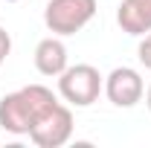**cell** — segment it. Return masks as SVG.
<instances>
[{"label":"cell","instance_id":"6da1fadb","mask_svg":"<svg viewBox=\"0 0 151 148\" xmlns=\"http://www.w3.org/2000/svg\"><path fill=\"white\" fill-rule=\"evenodd\" d=\"M52 105H58V99L44 84H26L15 93H6L0 99V128L9 134H18V137L29 134V128Z\"/></svg>","mask_w":151,"mask_h":148},{"label":"cell","instance_id":"7a4b0ae2","mask_svg":"<svg viewBox=\"0 0 151 148\" xmlns=\"http://www.w3.org/2000/svg\"><path fill=\"white\" fill-rule=\"evenodd\" d=\"M96 15V0H50L44 9V23L52 35H76Z\"/></svg>","mask_w":151,"mask_h":148},{"label":"cell","instance_id":"3957f363","mask_svg":"<svg viewBox=\"0 0 151 148\" xmlns=\"http://www.w3.org/2000/svg\"><path fill=\"white\" fill-rule=\"evenodd\" d=\"M102 87L105 81L93 64H76L58 75V93L64 96V102H70L76 108H90L99 99Z\"/></svg>","mask_w":151,"mask_h":148},{"label":"cell","instance_id":"277c9868","mask_svg":"<svg viewBox=\"0 0 151 148\" xmlns=\"http://www.w3.org/2000/svg\"><path fill=\"white\" fill-rule=\"evenodd\" d=\"M73 137V111L67 105H52L50 111L29 128V139L38 148H61Z\"/></svg>","mask_w":151,"mask_h":148},{"label":"cell","instance_id":"5b68a950","mask_svg":"<svg viewBox=\"0 0 151 148\" xmlns=\"http://www.w3.org/2000/svg\"><path fill=\"white\" fill-rule=\"evenodd\" d=\"M145 93V81L134 67H116L105 78V96L116 108H134Z\"/></svg>","mask_w":151,"mask_h":148},{"label":"cell","instance_id":"8992f818","mask_svg":"<svg viewBox=\"0 0 151 148\" xmlns=\"http://www.w3.org/2000/svg\"><path fill=\"white\" fill-rule=\"evenodd\" d=\"M116 23L128 35L151 32V0H122L116 9Z\"/></svg>","mask_w":151,"mask_h":148},{"label":"cell","instance_id":"52a82bcc","mask_svg":"<svg viewBox=\"0 0 151 148\" xmlns=\"http://www.w3.org/2000/svg\"><path fill=\"white\" fill-rule=\"evenodd\" d=\"M35 67L41 75H61L67 70V47L58 35L44 38L35 47Z\"/></svg>","mask_w":151,"mask_h":148},{"label":"cell","instance_id":"ba28073f","mask_svg":"<svg viewBox=\"0 0 151 148\" xmlns=\"http://www.w3.org/2000/svg\"><path fill=\"white\" fill-rule=\"evenodd\" d=\"M137 55H139V64H142L145 70H151V35H145L142 41H139V47H137Z\"/></svg>","mask_w":151,"mask_h":148},{"label":"cell","instance_id":"9c48e42d","mask_svg":"<svg viewBox=\"0 0 151 148\" xmlns=\"http://www.w3.org/2000/svg\"><path fill=\"white\" fill-rule=\"evenodd\" d=\"M12 52V38H9V32L0 26V64L6 61V55Z\"/></svg>","mask_w":151,"mask_h":148},{"label":"cell","instance_id":"30bf717a","mask_svg":"<svg viewBox=\"0 0 151 148\" xmlns=\"http://www.w3.org/2000/svg\"><path fill=\"white\" fill-rule=\"evenodd\" d=\"M145 105H148V111H151V87H148V93H145Z\"/></svg>","mask_w":151,"mask_h":148},{"label":"cell","instance_id":"8fae6325","mask_svg":"<svg viewBox=\"0 0 151 148\" xmlns=\"http://www.w3.org/2000/svg\"><path fill=\"white\" fill-rule=\"evenodd\" d=\"M6 3H18V0H6Z\"/></svg>","mask_w":151,"mask_h":148}]
</instances>
